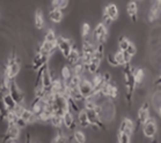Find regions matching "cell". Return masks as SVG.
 Segmentation results:
<instances>
[{
  "mask_svg": "<svg viewBox=\"0 0 161 143\" xmlns=\"http://www.w3.org/2000/svg\"><path fill=\"white\" fill-rule=\"evenodd\" d=\"M123 68V80H124V85L125 90H126V100L130 104L133 98V92L136 89V81L133 77V73H132V65L131 64H126L124 65Z\"/></svg>",
  "mask_w": 161,
  "mask_h": 143,
  "instance_id": "1",
  "label": "cell"
},
{
  "mask_svg": "<svg viewBox=\"0 0 161 143\" xmlns=\"http://www.w3.org/2000/svg\"><path fill=\"white\" fill-rule=\"evenodd\" d=\"M53 113L57 115H64V114L70 111L69 106V98L65 94H55V99H53Z\"/></svg>",
  "mask_w": 161,
  "mask_h": 143,
  "instance_id": "2",
  "label": "cell"
},
{
  "mask_svg": "<svg viewBox=\"0 0 161 143\" xmlns=\"http://www.w3.org/2000/svg\"><path fill=\"white\" fill-rule=\"evenodd\" d=\"M20 72H21V64L19 61L16 54L13 53L11 55V58L8 59L7 66L5 67L3 76H7L9 79H16V76L20 74Z\"/></svg>",
  "mask_w": 161,
  "mask_h": 143,
  "instance_id": "3",
  "label": "cell"
},
{
  "mask_svg": "<svg viewBox=\"0 0 161 143\" xmlns=\"http://www.w3.org/2000/svg\"><path fill=\"white\" fill-rule=\"evenodd\" d=\"M56 44H57V50H58L60 53L63 54L64 58H67L70 52L72 51L73 49V40L67 38V37L64 36H58L57 37V40H56Z\"/></svg>",
  "mask_w": 161,
  "mask_h": 143,
  "instance_id": "4",
  "label": "cell"
},
{
  "mask_svg": "<svg viewBox=\"0 0 161 143\" xmlns=\"http://www.w3.org/2000/svg\"><path fill=\"white\" fill-rule=\"evenodd\" d=\"M92 39L95 44H97V43L106 44L107 39H108V27L102 22L99 23L92 33Z\"/></svg>",
  "mask_w": 161,
  "mask_h": 143,
  "instance_id": "5",
  "label": "cell"
},
{
  "mask_svg": "<svg viewBox=\"0 0 161 143\" xmlns=\"http://www.w3.org/2000/svg\"><path fill=\"white\" fill-rule=\"evenodd\" d=\"M8 94L14 98V100L16 103H25V99H26V95H25V91L20 88L19 83L16 82L15 79L9 82V85H8Z\"/></svg>",
  "mask_w": 161,
  "mask_h": 143,
  "instance_id": "6",
  "label": "cell"
},
{
  "mask_svg": "<svg viewBox=\"0 0 161 143\" xmlns=\"http://www.w3.org/2000/svg\"><path fill=\"white\" fill-rule=\"evenodd\" d=\"M20 135H21V128L18 127L15 124H11L6 127L5 135L3 136V141L4 142H16Z\"/></svg>",
  "mask_w": 161,
  "mask_h": 143,
  "instance_id": "7",
  "label": "cell"
},
{
  "mask_svg": "<svg viewBox=\"0 0 161 143\" xmlns=\"http://www.w3.org/2000/svg\"><path fill=\"white\" fill-rule=\"evenodd\" d=\"M101 95L106 98H109L111 100L116 99L119 95V91H118L117 85L113 83V82H104L101 88Z\"/></svg>",
  "mask_w": 161,
  "mask_h": 143,
  "instance_id": "8",
  "label": "cell"
},
{
  "mask_svg": "<svg viewBox=\"0 0 161 143\" xmlns=\"http://www.w3.org/2000/svg\"><path fill=\"white\" fill-rule=\"evenodd\" d=\"M143 134L146 139H154L158 134V125L154 118H150L143 125Z\"/></svg>",
  "mask_w": 161,
  "mask_h": 143,
  "instance_id": "9",
  "label": "cell"
},
{
  "mask_svg": "<svg viewBox=\"0 0 161 143\" xmlns=\"http://www.w3.org/2000/svg\"><path fill=\"white\" fill-rule=\"evenodd\" d=\"M49 59H50V55L43 54V53H41V52H36V55H35V58H34V60H33V64L30 65L31 70L37 72V70L41 69L43 66L48 65Z\"/></svg>",
  "mask_w": 161,
  "mask_h": 143,
  "instance_id": "10",
  "label": "cell"
},
{
  "mask_svg": "<svg viewBox=\"0 0 161 143\" xmlns=\"http://www.w3.org/2000/svg\"><path fill=\"white\" fill-rule=\"evenodd\" d=\"M79 90H80L81 95L84 96V98L86 99L94 94V85H93L91 80H87L86 77H82L80 84H79Z\"/></svg>",
  "mask_w": 161,
  "mask_h": 143,
  "instance_id": "11",
  "label": "cell"
},
{
  "mask_svg": "<svg viewBox=\"0 0 161 143\" xmlns=\"http://www.w3.org/2000/svg\"><path fill=\"white\" fill-rule=\"evenodd\" d=\"M56 51H57L56 42H48V40H44L36 50V52H41V53L47 55H52Z\"/></svg>",
  "mask_w": 161,
  "mask_h": 143,
  "instance_id": "12",
  "label": "cell"
},
{
  "mask_svg": "<svg viewBox=\"0 0 161 143\" xmlns=\"http://www.w3.org/2000/svg\"><path fill=\"white\" fill-rule=\"evenodd\" d=\"M137 118H138V122L139 125L143 126L145 122H146L148 119L151 118L150 115V104L145 102V103L140 106V109L138 110V113H137Z\"/></svg>",
  "mask_w": 161,
  "mask_h": 143,
  "instance_id": "13",
  "label": "cell"
},
{
  "mask_svg": "<svg viewBox=\"0 0 161 143\" xmlns=\"http://www.w3.org/2000/svg\"><path fill=\"white\" fill-rule=\"evenodd\" d=\"M63 124H64V127H65L67 130H72V132L75 130L77 124H75V120H74L73 112L67 111V112L63 115Z\"/></svg>",
  "mask_w": 161,
  "mask_h": 143,
  "instance_id": "14",
  "label": "cell"
},
{
  "mask_svg": "<svg viewBox=\"0 0 161 143\" xmlns=\"http://www.w3.org/2000/svg\"><path fill=\"white\" fill-rule=\"evenodd\" d=\"M119 132H124L132 136L135 132V122L129 118H124L119 125Z\"/></svg>",
  "mask_w": 161,
  "mask_h": 143,
  "instance_id": "15",
  "label": "cell"
},
{
  "mask_svg": "<svg viewBox=\"0 0 161 143\" xmlns=\"http://www.w3.org/2000/svg\"><path fill=\"white\" fill-rule=\"evenodd\" d=\"M1 102H3V105H4L6 112H7V111H13L15 105H16V102H15L14 98L8 94V91L3 94V96H1Z\"/></svg>",
  "mask_w": 161,
  "mask_h": 143,
  "instance_id": "16",
  "label": "cell"
},
{
  "mask_svg": "<svg viewBox=\"0 0 161 143\" xmlns=\"http://www.w3.org/2000/svg\"><path fill=\"white\" fill-rule=\"evenodd\" d=\"M138 11H139V8H138L137 1L131 0L126 6V12H128V15L130 16L131 21H133V22H136L137 18H138Z\"/></svg>",
  "mask_w": 161,
  "mask_h": 143,
  "instance_id": "17",
  "label": "cell"
},
{
  "mask_svg": "<svg viewBox=\"0 0 161 143\" xmlns=\"http://www.w3.org/2000/svg\"><path fill=\"white\" fill-rule=\"evenodd\" d=\"M103 13L108 15V16L110 18V20L114 22V21H116V20L118 18V13H119V12H118L117 5L111 3V4H108L106 7H104Z\"/></svg>",
  "mask_w": 161,
  "mask_h": 143,
  "instance_id": "18",
  "label": "cell"
},
{
  "mask_svg": "<svg viewBox=\"0 0 161 143\" xmlns=\"http://www.w3.org/2000/svg\"><path fill=\"white\" fill-rule=\"evenodd\" d=\"M64 18V11L60 8L52 7V9L49 12V18L51 20L52 23H60Z\"/></svg>",
  "mask_w": 161,
  "mask_h": 143,
  "instance_id": "19",
  "label": "cell"
},
{
  "mask_svg": "<svg viewBox=\"0 0 161 143\" xmlns=\"http://www.w3.org/2000/svg\"><path fill=\"white\" fill-rule=\"evenodd\" d=\"M80 60H81V52L79 51L77 48H75V45H73V49H72V51L70 52L69 57L66 58V61H67V64H69V65L72 67L73 65H75L77 63H79Z\"/></svg>",
  "mask_w": 161,
  "mask_h": 143,
  "instance_id": "20",
  "label": "cell"
},
{
  "mask_svg": "<svg viewBox=\"0 0 161 143\" xmlns=\"http://www.w3.org/2000/svg\"><path fill=\"white\" fill-rule=\"evenodd\" d=\"M132 73H133V77H135L136 84L137 85L143 84L144 81H145V76H146L145 70H144L143 68H140V67L132 66Z\"/></svg>",
  "mask_w": 161,
  "mask_h": 143,
  "instance_id": "21",
  "label": "cell"
},
{
  "mask_svg": "<svg viewBox=\"0 0 161 143\" xmlns=\"http://www.w3.org/2000/svg\"><path fill=\"white\" fill-rule=\"evenodd\" d=\"M60 77H62V80L65 82V84L67 85L69 83V81L71 80V77L73 76V70H72V67L69 65V64H65L64 66L60 68Z\"/></svg>",
  "mask_w": 161,
  "mask_h": 143,
  "instance_id": "22",
  "label": "cell"
},
{
  "mask_svg": "<svg viewBox=\"0 0 161 143\" xmlns=\"http://www.w3.org/2000/svg\"><path fill=\"white\" fill-rule=\"evenodd\" d=\"M101 59L96 58V57H93L92 60L88 63V65L86 66V69L89 74H95L99 72L100 67H101Z\"/></svg>",
  "mask_w": 161,
  "mask_h": 143,
  "instance_id": "23",
  "label": "cell"
},
{
  "mask_svg": "<svg viewBox=\"0 0 161 143\" xmlns=\"http://www.w3.org/2000/svg\"><path fill=\"white\" fill-rule=\"evenodd\" d=\"M35 28L37 30H42L45 27V18H44L43 12L42 9H37L35 12Z\"/></svg>",
  "mask_w": 161,
  "mask_h": 143,
  "instance_id": "24",
  "label": "cell"
},
{
  "mask_svg": "<svg viewBox=\"0 0 161 143\" xmlns=\"http://www.w3.org/2000/svg\"><path fill=\"white\" fill-rule=\"evenodd\" d=\"M78 125L82 127V128H88V127H91V122L88 120V117H87V112L86 110H81L79 113H78Z\"/></svg>",
  "mask_w": 161,
  "mask_h": 143,
  "instance_id": "25",
  "label": "cell"
},
{
  "mask_svg": "<svg viewBox=\"0 0 161 143\" xmlns=\"http://www.w3.org/2000/svg\"><path fill=\"white\" fill-rule=\"evenodd\" d=\"M21 117L23 118L28 124H35V122H38V119H37L36 114L31 111L30 107H26V109H25L23 113L21 114Z\"/></svg>",
  "mask_w": 161,
  "mask_h": 143,
  "instance_id": "26",
  "label": "cell"
},
{
  "mask_svg": "<svg viewBox=\"0 0 161 143\" xmlns=\"http://www.w3.org/2000/svg\"><path fill=\"white\" fill-rule=\"evenodd\" d=\"M106 54V44L104 43H97L95 46V51H94V57L99 58L102 60Z\"/></svg>",
  "mask_w": 161,
  "mask_h": 143,
  "instance_id": "27",
  "label": "cell"
},
{
  "mask_svg": "<svg viewBox=\"0 0 161 143\" xmlns=\"http://www.w3.org/2000/svg\"><path fill=\"white\" fill-rule=\"evenodd\" d=\"M50 124H51L52 127H55L57 129H60L62 127H64V124H63V117L62 115H57V114H53L50 119Z\"/></svg>",
  "mask_w": 161,
  "mask_h": 143,
  "instance_id": "28",
  "label": "cell"
},
{
  "mask_svg": "<svg viewBox=\"0 0 161 143\" xmlns=\"http://www.w3.org/2000/svg\"><path fill=\"white\" fill-rule=\"evenodd\" d=\"M72 135H73V141H75L78 143H85L87 141V136H86V134L82 130L75 129Z\"/></svg>",
  "mask_w": 161,
  "mask_h": 143,
  "instance_id": "29",
  "label": "cell"
},
{
  "mask_svg": "<svg viewBox=\"0 0 161 143\" xmlns=\"http://www.w3.org/2000/svg\"><path fill=\"white\" fill-rule=\"evenodd\" d=\"M115 54V58H116V61H117L118 66L119 67H123L124 65H126V61H125V55H124V51H117L116 53H114Z\"/></svg>",
  "mask_w": 161,
  "mask_h": 143,
  "instance_id": "30",
  "label": "cell"
},
{
  "mask_svg": "<svg viewBox=\"0 0 161 143\" xmlns=\"http://www.w3.org/2000/svg\"><path fill=\"white\" fill-rule=\"evenodd\" d=\"M69 1L70 0H52V7L60 8L64 11L69 7Z\"/></svg>",
  "mask_w": 161,
  "mask_h": 143,
  "instance_id": "31",
  "label": "cell"
},
{
  "mask_svg": "<svg viewBox=\"0 0 161 143\" xmlns=\"http://www.w3.org/2000/svg\"><path fill=\"white\" fill-rule=\"evenodd\" d=\"M131 42L124 36H121L119 37V39H118V49L121 50V51H126V49H128L129 44H130Z\"/></svg>",
  "mask_w": 161,
  "mask_h": 143,
  "instance_id": "32",
  "label": "cell"
},
{
  "mask_svg": "<svg viewBox=\"0 0 161 143\" xmlns=\"http://www.w3.org/2000/svg\"><path fill=\"white\" fill-rule=\"evenodd\" d=\"M117 141L119 143H129L131 142V135H129L124 132H118L117 134Z\"/></svg>",
  "mask_w": 161,
  "mask_h": 143,
  "instance_id": "33",
  "label": "cell"
},
{
  "mask_svg": "<svg viewBox=\"0 0 161 143\" xmlns=\"http://www.w3.org/2000/svg\"><path fill=\"white\" fill-rule=\"evenodd\" d=\"M57 35H56V33L53 31V29H50L45 33V36H44V40H48V42H56L57 40Z\"/></svg>",
  "mask_w": 161,
  "mask_h": 143,
  "instance_id": "34",
  "label": "cell"
},
{
  "mask_svg": "<svg viewBox=\"0 0 161 143\" xmlns=\"http://www.w3.org/2000/svg\"><path fill=\"white\" fill-rule=\"evenodd\" d=\"M91 26L86 22L82 23V26H81V37L84 38V37L91 36Z\"/></svg>",
  "mask_w": 161,
  "mask_h": 143,
  "instance_id": "35",
  "label": "cell"
},
{
  "mask_svg": "<svg viewBox=\"0 0 161 143\" xmlns=\"http://www.w3.org/2000/svg\"><path fill=\"white\" fill-rule=\"evenodd\" d=\"M107 63L109 64L111 67H119L118 66L117 61H116V58H115V54L114 53H109V54H107Z\"/></svg>",
  "mask_w": 161,
  "mask_h": 143,
  "instance_id": "36",
  "label": "cell"
},
{
  "mask_svg": "<svg viewBox=\"0 0 161 143\" xmlns=\"http://www.w3.org/2000/svg\"><path fill=\"white\" fill-rule=\"evenodd\" d=\"M15 125L18 126V127H20L21 129H25L27 127V125H28V122H27L25 119L22 117H19L18 120H16V122H15Z\"/></svg>",
  "mask_w": 161,
  "mask_h": 143,
  "instance_id": "37",
  "label": "cell"
},
{
  "mask_svg": "<svg viewBox=\"0 0 161 143\" xmlns=\"http://www.w3.org/2000/svg\"><path fill=\"white\" fill-rule=\"evenodd\" d=\"M126 52H128L130 55L135 57L136 53H137V46H136L133 43H130V44H129V46H128V49H126Z\"/></svg>",
  "mask_w": 161,
  "mask_h": 143,
  "instance_id": "38",
  "label": "cell"
},
{
  "mask_svg": "<svg viewBox=\"0 0 161 143\" xmlns=\"http://www.w3.org/2000/svg\"><path fill=\"white\" fill-rule=\"evenodd\" d=\"M102 76H103L104 82H111V81H113V76H111V74H110L109 72H103Z\"/></svg>",
  "mask_w": 161,
  "mask_h": 143,
  "instance_id": "39",
  "label": "cell"
},
{
  "mask_svg": "<svg viewBox=\"0 0 161 143\" xmlns=\"http://www.w3.org/2000/svg\"><path fill=\"white\" fill-rule=\"evenodd\" d=\"M157 111H158V114H159V117H161V106L158 107Z\"/></svg>",
  "mask_w": 161,
  "mask_h": 143,
  "instance_id": "40",
  "label": "cell"
},
{
  "mask_svg": "<svg viewBox=\"0 0 161 143\" xmlns=\"http://www.w3.org/2000/svg\"><path fill=\"white\" fill-rule=\"evenodd\" d=\"M0 95H1V94H0Z\"/></svg>",
  "mask_w": 161,
  "mask_h": 143,
  "instance_id": "41",
  "label": "cell"
}]
</instances>
